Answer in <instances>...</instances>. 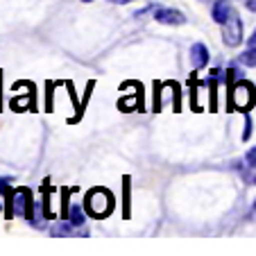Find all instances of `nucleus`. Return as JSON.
I'll use <instances>...</instances> for the list:
<instances>
[{
  "mask_svg": "<svg viewBox=\"0 0 256 256\" xmlns=\"http://www.w3.org/2000/svg\"><path fill=\"white\" fill-rule=\"evenodd\" d=\"M86 211L93 218H106L114 211V195L106 188H93L86 195Z\"/></svg>",
  "mask_w": 256,
  "mask_h": 256,
  "instance_id": "nucleus-1",
  "label": "nucleus"
},
{
  "mask_svg": "<svg viewBox=\"0 0 256 256\" xmlns=\"http://www.w3.org/2000/svg\"><path fill=\"white\" fill-rule=\"evenodd\" d=\"M256 100V93H254V86L247 82H236L232 86V104L236 106V109H242V112H247L252 104H254Z\"/></svg>",
  "mask_w": 256,
  "mask_h": 256,
  "instance_id": "nucleus-2",
  "label": "nucleus"
},
{
  "mask_svg": "<svg viewBox=\"0 0 256 256\" xmlns=\"http://www.w3.org/2000/svg\"><path fill=\"white\" fill-rule=\"evenodd\" d=\"M222 41L229 48H236L242 41V23H240V18H238V14H234V12L222 23Z\"/></svg>",
  "mask_w": 256,
  "mask_h": 256,
  "instance_id": "nucleus-3",
  "label": "nucleus"
},
{
  "mask_svg": "<svg viewBox=\"0 0 256 256\" xmlns=\"http://www.w3.org/2000/svg\"><path fill=\"white\" fill-rule=\"evenodd\" d=\"M12 202H14V213L18 218H30V190L28 188H18L12 195Z\"/></svg>",
  "mask_w": 256,
  "mask_h": 256,
  "instance_id": "nucleus-4",
  "label": "nucleus"
},
{
  "mask_svg": "<svg viewBox=\"0 0 256 256\" xmlns=\"http://www.w3.org/2000/svg\"><path fill=\"white\" fill-rule=\"evenodd\" d=\"M154 18L161 25H184L186 23V16L177 10H159L154 14Z\"/></svg>",
  "mask_w": 256,
  "mask_h": 256,
  "instance_id": "nucleus-5",
  "label": "nucleus"
},
{
  "mask_svg": "<svg viewBox=\"0 0 256 256\" xmlns=\"http://www.w3.org/2000/svg\"><path fill=\"white\" fill-rule=\"evenodd\" d=\"M190 64H193L195 68H204L208 64V50L204 44H195L193 48H190Z\"/></svg>",
  "mask_w": 256,
  "mask_h": 256,
  "instance_id": "nucleus-6",
  "label": "nucleus"
},
{
  "mask_svg": "<svg viewBox=\"0 0 256 256\" xmlns=\"http://www.w3.org/2000/svg\"><path fill=\"white\" fill-rule=\"evenodd\" d=\"M229 16H232V5H229V0H218L216 5H213V20L222 25Z\"/></svg>",
  "mask_w": 256,
  "mask_h": 256,
  "instance_id": "nucleus-7",
  "label": "nucleus"
},
{
  "mask_svg": "<svg viewBox=\"0 0 256 256\" xmlns=\"http://www.w3.org/2000/svg\"><path fill=\"white\" fill-rule=\"evenodd\" d=\"M68 218H70V224H75V227H84V213L78 204H72L70 206V216Z\"/></svg>",
  "mask_w": 256,
  "mask_h": 256,
  "instance_id": "nucleus-8",
  "label": "nucleus"
},
{
  "mask_svg": "<svg viewBox=\"0 0 256 256\" xmlns=\"http://www.w3.org/2000/svg\"><path fill=\"white\" fill-rule=\"evenodd\" d=\"M72 232H75V224H68V222L52 224V234H54V236H70Z\"/></svg>",
  "mask_w": 256,
  "mask_h": 256,
  "instance_id": "nucleus-9",
  "label": "nucleus"
},
{
  "mask_svg": "<svg viewBox=\"0 0 256 256\" xmlns=\"http://www.w3.org/2000/svg\"><path fill=\"white\" fill-rule=\"evenodd\" d=\"M240 64H242V66H252V68H254L256 66V48H250L247 52H242L240 54Z\"/></svg>",
  "mask_w": 256,
  "mask_h": 256,
  "instance_id": "nucleus-10",
  "label": "nucleus"
},
{
  "mask_svg": "<svg viewBox=\"0 0 256 256\" xmlns=\"http://www.w3.org/2000/svg\"><path fill=\"white\" fill-rule=\"evenodd\" d=\"M247 166H250V168H256V148H252L250 152H247Z\"/></svg>",
  "mask_w": 256,
  "mask_h": 256,
  "instance_id": "nucleus-11",
  "label": "nucleus"
},
{
  "mask_svg": "<svg viewBox=\"0 0 256 256\" xmlns=\"http://www.w3.org/2000/svg\"><path fill=\"white\" fill-rule=\"evenodd\" d=\"M250 134H252V118L247 116L245 118V134H242V138H250Z\"/></svg>",
  "mask_w": 256,
  "mask_h": 256,
  "instance_id": "nucleus-12",
  "label": "nucleus"
},
{
  "mask_svg": "<svg viewBox=\"0 0 256 256\" xmlns=\"http://www.w3.org/2000/svg\"><path fill=\"white\" fill-rule=\"evenodd\" d=\"M245 7L250 12H256V0H245Z\"/></svg>",
  "mask_w": 256,
  "mask_h": 256,
  "instance_id": "nucleus-13",
  "label": "nucleus"
},
{
  "mask_svg": "<svg viewBox=\"0 0 256 256\" xmlns=\"http://www.w3.org/2000/svg\"><path fill=\"white\" fill-rule=\"evenodd\" d=\"M7 186H10V179H0V193H5Z\"/></svg>",
  "mask_w": 256,
  "mask_h": 256,
  "instance_id": "nucleus-14",
  "label": "nucleus"
},
{
  "mask_svg": "<svg viewBox=\"0 0 256 256\" xmlns=\"http://www.w3.org/2000/svg\"><path fill=\"white\" fill-rule=\"evenodd\" d=\"M250 48H256V30H254V34L250 36Z\"/></svg>",
  "mask_w": 256,
  "mask_h": 256,
  "instance_id": "nucleus-15",
  "label": "nucleus"
},
{
  "mask_svg": "<svg viewBox=\"0 0 256 256\" xmlns=\"http://www.w3.org/2000/svg\"><path fill=\"white\" fill-rule=\"evenodd\" d=\"M109 2H116V5H127V2H134V0H109Z\"/></svg>",
  "mask_w": 256,
  "mask_h": 256,
  "instance_id": "nucleus-16",
  "label": "nucleus"
},
{
  "mask_svg": "<svg viewBox=\"0 0 256 256\" xmlns=\"http://www.w3.org/2000/svg\"><path fill=\"white\" fill-rule=\"evenodd\" d=\"M82 2H91V0H82Z\"/></svg>",
  "mask_w": 256,
  "mask_h": 256,
  "instance_id": "nucleus-17",
  "label": "nucleus"
}]
</instances>
